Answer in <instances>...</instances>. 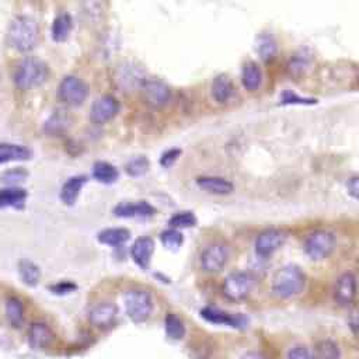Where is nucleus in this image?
Segmentation results:
<instances>
[{
	"mask_svg": "<svg viewBox=\"0 0 359 359\" xmlns=\"http://www.w3.org/2000/svg\"><path fill=\"white\" fill-rule=\"evenodd\" d=\"M343 352L340 345L333 340H321L316 344L314 359H341Z\"/></svg>",
	"mask_w": 359,
	"mask_h": 359,
	"instance_id": "nucleus-28",
	"label": "nucleus"
},
{
	"mask_svg": "<svg viewBox=\"0 0 359 359\" xmlns=\"http://www.w3.org/2000/svg\"><path fill=\"white\" fill-rule=\"evenodd\" d=\"M140 93L145 103L155 108L166 106L171 97L170 87L158 79L143 80L140 84Z\"/></svg>",
	"mask_w": 359,
	"mask_h": 359,
	"instance_id": "nucleus-8",
	"label": "nucleus"
},
{
	"mask_svg": "<svg viewBox=\"0 0 359 359\" xmlns=\"http://www.w3.org/2000/svg\"><path fill=\"white\" fill-rule=\"evenodd\" d=\"M149 166L151 164H149V160L146 156H136L125 164V170L132 177H140L147 173Z\"/></svg>",
	"mask_w": 359,
	"mask_h": 359,
	"instance_id": "nucleus-35",
	"label": "nucleus"
},
{
	"mask_svg": "<svg viewBox=\"0 0 359 359\" xmlns=\"http://www.w3.org/2000/svg\"><path fill=\"white\" fill-rule=\"evenodd\" d=\"M349 325L355 333H359V308L354 309L349 314Z\"/></svg>",
	"mask_w": 359,
	"mask_h": 359,
	"instance_id": "nucleus-42",
	"label": "nucleus"
},
{
	"mask_svg": "<svg viewBox=\"0 0 359 359\" xmlns=\"http://www.w3.org/2000/svg\"><path fill=\"white\" fill-rule=\"evenodd\" d=\"M131 232L125 227H108L99 233V242L108 246H121L129 240Z\"/></svg>",
	"mask_w": 359,
	"mask_h": 359,
	"instance_id": "nucleus-20",
	"label": "nucleus"
},
{
	"mask_svg": "<svg viewBox=\"0 0 359 359\" xmlns=\"http://www.w3.org/2000/svg\"><path fill=\"white\" fill-rule=\"evenodd\" d=\"M118 170L108 162H96L93 164V177L103 184H112L118 180Z\"/></svg>",
	"mask_w": 359,
	"mask_h": 359,
	"instance_id": "nucleus-27",
	"label": "nucleus"
},
{
	"mask_svg": "<svg viewBox=\"0 0 359 359\" xmlns=\"http://www.w3.org/2000/svg\"><path fill=\"white\" fill-rule=\"evenodd\" d=\"M356 293H358L356 277L352 273L341 274L334 286V302L341 308H347L355 301Z\"/></svg>",
	"mask_w": 359,
	"mask_h": 359,
	"instance_id": "nucleus-10",
	"label": "nucleus"
},
{
	"mask_svg": "<svg viewBox=\"0 0 359 359\" xmlns=\"http://www.w3.org/2000/svg\"><path fill=\"white\" fill-rule=\"evenodd\" d=\"M6 317L12 327L20 328L24 321V306L18 297L10 296L6 301Z\"/></svg>",
	"mask_w": 359,
	"mask_h": 359,
	"instance_id": "nucleus-29",
	"label": "nucleus"
},
{
	"mask_svg": "<svg viewBox=\"0 0 359 359\" xmlns=\"http://www.w3.org/2000/svg\"><path fill=\"white\" fill-rule=\"evenodd\" d=\"M306 285V277L296 265H285L278 269L273 280V292L281 299H289L302 293Z\"/></svg>",
	"mask_w": 359,
	"mask_h": 359,
	"instance_id": "nucleus-3",
	"label": "nucleus"
},
{
	"mask_svg": "<svg viewBox=\"0 0 359 359\" xmlns=\"http://www.w3.org/2000/svg\"><path fill=\"white\" fill-rule=\"evenodd\" d=\"M242 80H243L245 87L247 90H250V92H254V90H257L261 86V82H262V73H261L260 66L256 62H247L243 66Z\"/></svg>",
	"mask_w": 359,
	"mask_h": 359,
	"instance_id": "nucleus-30",
	"label": "nucleus"
},
{
	"mask_svg": "<svg viewBox=\"0 0 359 359\" xmlns=\"http://www.w3.org/2000/svg\"><path fill=\"white\" fill-rule=\"evenodd\" d=\"M18 274L21 281L28 286H36L41 278L40 267L29 260H21L18 262Z\"/></svg>",
	"mask_w": 359,
	"mask_h": 359,
	"instance_id": "nucleus-26",
	"label": "nucleus"
},
{
	"mask_svg": "<svg viewBox=\"0 0 359 359\" xmlns=\"http://www.w3.org/2000/svg\"><path fill=\"white\" fill-rule=\"evenodd\" d=\"M170 227L173 229H183V227H193L197 225V218L191 211L178 212L173 215L169 221Z\"/></svg>",
	"mask_w": 359,
	"mask_h": 359,
	"instance_id": "nucleus-34",
	"label": "nucleus"
},
{
	"mask_svg": "<svg viewBox=\"0 0 359 359\" xmlns=\"http://www.w3.org/2000/svg\"><path fill=\"white\" fill-rule=\"evenodd\" d=\"M156 214V208L146 201L121 202L114 208V215L118 218H151Z\"/></svg>",
	"mask_w": 359,
	"mask_h": 359,
	"instance_id": "nucleus-13",
	"label": "nucleus"
},
{
	"mask_svg": "<svg viewBox=\"0 0 359 359\" xmlns=\"http://www.w3.org/2000/svg\"><path fill=\"white\" fill-rule=\"evenodd\" d=\"M286 240L284 232L278 229H268L258 234L256 240V251L261 257H269L278 251Z\"/></svg>",
	"mask_w": 359,
	"mask_h": 359,
	"instance_id": "nucleus-11",
	"label": "nucleus"
},
{
	"mask_svg": "<svg viewBox=\"0 0 359 359\" xmlns=\"http://www.w3.org/2000/svg\"><path fill=\"white\" fill-rule=\"evenodd\" d=\"M69 115H68V111L65 110H56L53 111L52 115H49V118L47 119L45 123V132L49 134V135H61L64 134L68 127H69Z\"/></svg>",
	"mask_w": 359,
	"mask_h": 359,
	"instance_id": "nucleus-21",
	"label": "nucleus"
},
{
	"mask_svg": "<svg viewBox=\"0 0 359 359\" xmlns=\"http://www.w3.org/2000/svg\"><path fill=\"white\" fill-rule=\"evenodd\" d=\"M49 289L56 295H66V293H71L72 290H75L76 285L72 284V282H59V284L51 286Z\"/></svg>",
	"mask_w": 359,
	"mask_h": 359,
	"instance_id": "nucleus-40",
	"label": "nucleus"
},
{
	"mask_svg": "<svg viewBox=\"0 0 359 359\" xmlns=\"http://www.w3.org/2000/svg\"><path fill=\"white\" fill-rule=\"evenodd\" d=\"M212 96L218 103H226L233 95V83L226 75H219L212 82Z\"/></svg>",
	"mask_w": 359,
	"mask_h": 359,
	"instance_id": "nucleus-24",
	"label": "nucleus"
},
{
	"mask_svg": "<svg viewBox=\"0 0 359 359\" xmlns=\"http://www.w3.org/2000/svg\"><path fill=\"white\" fill-rule=\"evenodd\" d=\"M166 333L171 340H182L186 336V325L183 320L174 313H169L164 320Z\"/></svg>",
	"mask_w": 359,
	"mask_h": 359,
	"instance_id": "nucleus-31",
	"label": "nucleus"
},
{
	"mask_svg": "<svg viewBox=\"0 0 359 359\" xmlns=\"http://www.w3.org/2000/svg\"><path fill=\"white\" fill-rule=\"evenodd\" d=\"M240 359H267V356L258 351H249Z\"/></svg>",
	"mask_w": 359,
	"mask_h": 359,
	"instance_id": "nucleus-43",
	"label": "nucleus"
},
{
	"mask_svg": "<svg viewBox=\"0 0 359 359\" xmlns=\"http://www.w3.org/2000/svg\"><path fill=\"white\" fill-rule=\"evenodd\" d=\"M347 190H348L349 195H352L354 198L359 199V175L358 177H352V178L348 180Z\"/></svg>",
	"mask_w": 359,
	"mask_h": 359,
	"instance_id": "nucleus-41",
	"label": "nucleus"
},
{
	"mask_svg": "<svg viewBox=\"0 0 359 359\" xmlns=\"http://www.w3.org/2000/svg\"><path fill=\"white\" fill-rule=\"evenodd\" d=\"M155 251V242L151 237H139L138 240L134 243L131 249V256L136 265L140 268H147L149 262H151V258Z\"/></svg>",
	"mask_w": 359,
	"mask_h": 359,
	"instance_id": "nucleus-16",
	"label": "nucleus"
},
{
	"mask_svg": "<svg viewBox=\"0 0 359 359\" xmlns=\"http://www.w3.org/2000/svg\"><path fill=\"white\" fill-rule=\"evenodd\" d=\"M358 79H359V76H358Z\"/></svg>",
	"mask_w": 359,
	"mask_h": 359,
	"instance_id": "nucleus-44",
	"label": "nucleus"
},
{
	"mask_svg": "<svg viewBox=\"0 0 359 359\" xmlns=\"http://www.w3.org/2000/svg\"><path fill=\"white\" fill-rule=\"evenodd\" d=\"M182 156V149H177V147H173V149H169V151H166L162 156H160V164L166 169L171 167L177 160L178 158Z\"/></svg>",
	"mask_w": 359,
	"mask_h": 359,
	"instance_id": "nucleus-37",
	"label": "nucleus"
},
{
	"mask_svg": "<svg viewBox=\"0 0 359 359\" xmlns=\"http://www.w3.org/2000/svg\"><path fill=\"white\" fill-rule=\"evenodd\" d=\"M27 199V191L20 187H9L0 190V208L23 206Z\"/></svg>",
	"mask_w": 359,
	"mask_h": 359,
	"instance_id": "nucleus-23",
	"label": "nucleus"
},
{
	"mask_svg": "<svg viewBox=\"0 0 359 359\" xmlns=\"http://www.w3.org/2000/svg\"><path fill=\"white\" fill-rule=\"evenodd\" d=\"M118 111L119 101L111 95H104L93 103L92 110H90V118L95 124H106L111 121Z\"/></svg>",
	"mask_w": 359,
	"mask_h": 359,
	"instance_id": "nucleus-12",
	"label": "nucleus"
},
{
	"mask_svg": "<svg viewBox=\"0 0 359 359\" xmlns=\"http://www.w3.org/2000/svg\"><path fill=\"white\" fill-rule=\"evenodd\" d=\"M277 51V45L275 42L271 40V38H262L260 41V45H258V52L261 53L262 58L268 59V58H273V55Z\"/></svg>",
	"mask_w": 359,
	"mask_h": 359,
	"instance_id": "nucleus-38",
	"label": "nucleus"
},
{
	"mask_svg": "<svg viewBox=\"0 0 359 359\" xmlns=\"http://www.w3.org/2000/svg\"><path fill=\"white\" fill-rule=\"evenodd\" d=\"M40 37V28L36 18L20 14L13 18L8 29V44L20 52L33 49Z\"/></svg>",
	"mask_w": 359,
	"mask_h": 359,
	"instance_id": "nucleus-1",
	"label": "nucleus"
},
{
	"mask_svg": "<svg viewBox=\"0 0 359 359\" xmlns=\"http://www.w3.org/2000/svg\"><path fill=\"white\" fill-rule=\"evenodd\" d=\"M201 316L209 321V323H215V324H227V325H233V327H238L240 325V319L232 316L221 309H215V308H205L201 312Z\"/></svg>",
	"mask_w": 359,
	"mask_h": 359,
	"instance_id": "nucleus-25",
	"label": "nucleus"
},
{
	"mask_svg": "<svg viewBox=\"0 0 359 359\" xmlns=\"http://www.w3.org/2000/svg\"><path fill=\"white\" fill-rule=\"evenodd\" d=\"M286 359H314V355L310 352L308 347L297 344L288 351Z\"/></svg>",
	"mask_w": 359,
	"mask_h": 359,
	"instance_id": "nucleus-36",
	"label": "nucleus"
},
{
	"mask_svg": "<svg viewBox=\"0 0 359 359\" xmlns=\"http://www.w3.org/2000/svg\"><path fill=\"white\" fill-rule=\"evenodd\" d=\"M87 183L86 175H73L66 180V183L62 186L61 190V199L65 205H73L77 201V197L82 191V188Z\"/></svg>",
	"mask_w": 359,
	"mask_h": 359,
	"instance_id": "nucleus-19",
	"label": "nucleus"
},
{
	"mask_svg": "<svg viewBox=\"0 0 359 359\" xmlns=\"http://www.w3.org/2000/svg\"><path fill=\"white\" fill-rule=\"evenodd\" d=\"M197 184L206 193L215 195H227L233 191V184L229 180L216 175H202L197 178Z\"/></svg>",
	"mask_w": 359,
	"mask_h": 359,
	"instance_id": "nucleus-17",
	"label": "nucleus"
},
{
	"mask_svg": "<svg viewBox=\"0 0 359 359\" xmlns=\"http://www.w3.org/2000/svg\"><path fill=\"white\" fill-rule=\"evenodd\" d=\"M229 247L223 243L209 245L201 256V267L205 273L215 274L223 269L229 260Z\"/></svg>",
	"mask_w": 359,
	"mask_h": 359,
	"instance_id": "nucleus-9",
	"label": "nucleus"
},
{
	"mask_svg": "<svg viewBox=\"0 0 359 359\" xmlns=\"http://www.w3.org/2000/svg\"><path fill=\"white\" fill-rule=\"evenodd\" d=\"M29 158H32V151L23 145L0 143V164L9 162L27 160Z\"/></svg>",
	"mask_w": 359,
	"mask_h": 359,
	"instance_id": "nucleus-18",
	"label": "nucleus"
},
{
	"mask_svg": "<svg viewBox=\"0 0 359 359\" xmlns=\"http://www.w3.org/2000/svg\"><path fill=\"white\" fill-rule=\"evenodd\" d=\"M118 314V309L111 302H101L96 305L88 314V321L97 328H107L114 324Z\"/></svg>",
	"mask_w": 359,
	"mask_h": 359,
	"instance_id": "nucleus-14",
	"label": "nucleus"
},
{
	"mask_svg": "<svg viewBox=\"0 0 359 359\" xmlns=\"http://www.w3.org/2000/svg\"><path fill=\"white\" fill-rule=\"evenodd\" d=\"M336 247V237L332 232L317 230L306 238L305 250L312 260H324L333 253Z\"/></svg>",
	"mask_w": 359,
	"mask_h": 359,
	"instance_id": "nucleus-7",
	"label": "nucleus"
},
{
	"mask_svg": "<svg viewBox=\"0 0 359 359\" xmlns=\"http://www.w3.org/2000/svg\"><path fill=\"white\" fill-rule=\"evenodd\" d=\"M72 27H73V21L71 14L68 13L58 14L52 23V38L58 42L65 41L72 32Z\"/></svg>",
	"mask_w": 359,
	"mask_h": 359,
	"instance_id": "nucleus-22",
	"label": "nucleus"
},
{
	"mask_svg": "<svg viewBox=\"0 0 359 359\" xmlns=\"http://www.w3.org/2000/svg\"><path fill=\"white\" fill-rule=\"evenodd\" d=\"M49 75L48 65L42 59L27 56L14 69V84L21 90H28L42 84Z\"/></svg>",
	"mask_w": 359,
	"mask_h": 359,
	"instance_id": "nucleus-2",
	"label": "nucleus"
},
{
	"mask_svg": "<svg viewBox=\"0 0 359 359\" xmlns=\"http://www.w3.org/2000/svg\"><path fill=\"white\" fill-rule=\"evenodd\" d=\"M127 314L134 323H143L152 314L153 301L149 292L143 289H131L124 297Z\"/></svg>",
	"mask_w": 359,
	"mask_h": 359,
	"instance_id": "nucleus-4",
	"label": "nucleus"
},
{
	"mask_svg": "<svg viewBox=\"0 0 359 359\" xmlns=\"http://www.w3.org/2000/svg\"><path fill=\"white\" fill-rule=\"evenodd\" d=\"M58 99L66 106L77 107L88 96V86L77 76H65L58 86Z\"/></svg>",
	"mask_w": 359,
	"mask_h": 359,
	"instance_id": "nucleus-5",
	"label": "nucleus"
},
{
	"mask_svg": "<svg viewBox=\"0 0 359 359\" xmlns=\"http://www.w3.org/2000/svg\"><path fill=\"white\" fill-rule=\"evenodd\" d=\"M160 240H162V243L166 249L178 250L184 242V237H183L182 232L170 227V229H166L160 233Z\"/></svg>",
	"mask_w": 359,
	"mask_h": 359,
	"instance_id": "nucleus-32",
	"label": "nucleus"
},
{
	"mask_svg": "<svg viewBox=\"0 0 359 359\" xmlns=\"http://www.w3.org/2000/svg\"><path fill=\"white\" fill-rule=\"evenodd\" d=\"M55 340V336L51 328L41 321L33 323L28 328V343L36 349L48 348Z\"/></svg>",
	"mask_w": 359,
	"mask_h": 359,
	"instance_id": "nucleus-15",
	"label": "nucleus"
},
{
	"mask_svg": "<svg viewBox=\"0 0 359 359\" xmlns=\"http://www.w3.org/2000/svg\"><path fill=\"white\" fill-rule=\"evenodd\" d=\"M309 66V59L305 55H296L290 61L289 71L293 73H302Z\"/></svg>",
	"mask_w": 359,
	"mask_h": 359,
	"instance_id": "nucleus-39",
	"label": "nucleus"
},
{
	"mask_svg": "<svg viewBox=\"0 0 359 359\" xmlns=\"http://www.w3.org/2000/svg\"><path fill=\"white\" fill-rule=\"evenodd\" d=\"M256 280L249 273H233L226 277L222 285V292L229 301L238 302L246 299L254 289Z\"/></svg>",
	"mask_w": 359,
	"mask_h": 359,
	"instance_id": "nucleus-6",
	"label": "nucleus"
},
{
	"mask_svg": "<svg viewBox=\"0 0 359 359\" xmlns=\"http://www.w3.org/2000/svg\"><path fill=\"white\" fill-rule=\"evenodd\" d=\"M27 177H28V171L24 167H16L3 171L2 175H0V183L8 184L10 187H17L18 184L25 182Z\"/></svg>",
	"mask_w": 359,
	"mask_h": 359,
	"instance_id": "nucleus-33",
	"label": "nucleus"
}]
</instances>
